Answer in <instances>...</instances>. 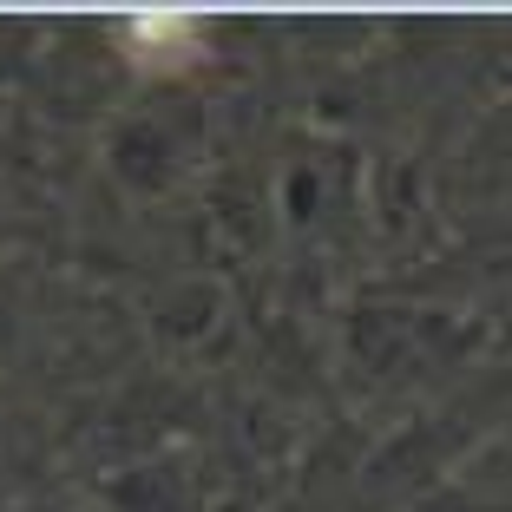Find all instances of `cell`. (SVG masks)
<instances>
[{"mask_svg":"<svg viewBox=\"0 0 512 512\" xmlns=\"http://www.w3.org/2000/svg\"><path fill=\"white\" fill-rule=\"evenodd\" d=\"M125 40H132V53H158V46L184 40V14H132Z\"/></svg>","mask_w":512,"mask_h":512,"instance_id":"6da1fadb","label":"cell"}]
</instances>
